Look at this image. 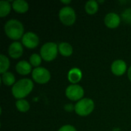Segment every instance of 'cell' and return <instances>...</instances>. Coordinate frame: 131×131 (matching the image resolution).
Instances as JSON below:
<instances>
[{
    "label": "cell",
    "instance_id": "obj_1",
    "mask_svg": "<svg viewBox=\"0 0 131 131\" xmlns=\"http://www.w3.org/2000/svg\"><path fill=\"white\" fill-rule=\"evenodd\" d=\"M33 87L34 84L31 80L28 78H23L17 81L12 86V93L15 98L20 100L28 95L32 91Z\"/></svg>",
    "mask_w": 131,
    "mask_h": 131
},
{
    "label": "cell",
    "instance_id": "obj_2",
    "mask_svg": "<svg viewBox=\"0 0 131 131\" xmlns=\"http://www.w3.org/2000/svg\"><path fill=\"white\" fill-rule=\"evenodd\" d=\"M4 30L6 35L13 40H18L23 37L24 27L21 21L16 19L8 20L4 26Z\"/></svg>",
    "mask_w": 131,
    "mask_h": 131
},
{
    "label": "cell",
    "instance_id": "obj_3",
    "mask_svg": "<svg viewBox=\"0 0 131 131\" xmlns=\"http://www.w3.org/2000/svg\"><path fill=\"white\" fill-rule=\"evenodd\" d=\"M94 108V103L91 98H82L74 106V111L80 116L89 115Z\"/></svg>",
    "mask_w": 131,
    "mask_h": 131
},
{
    "label": "cell",
    "instance_id": "obj_4",
    "mask_svg": "<svg viewBox=\"0 0 131 131\" xmlns=\"http://www.w3.org/2000/svg\"><path fill=\"white\" fill-rule=\"evenodd\" d=\"M58 46L54 42H47L41 48V56L46 61L54 60L58 54Z\"/></svg>",
    "mask_w": 131,
    "mask_h": 131
},
{
    "label": "cell",
    "instance_id": "obj_5",
    "mask_svg": "<svg viewBox=\"0 0 131 131\" xmlns=\"http://www.w3.org/2000/svg\"><path fill=\"white\" fill-rule=\"evenodd\" d=\"M59 18L65 25H71L76 20V14L74 10L70 6L63 7L59 12Z\"/></svg>",
    "mask_w": 131,
    "mask_h": 131
},
{
    "label": "cell",
    "instance_id": "obj_6",
    "mask_svg": "<svg viewBox=\"0 0 131 131\" xmlns=\"http://www.w3.org/2000/svg\"><path fill=\"white\" fill-rule=\"evenodd\" d=\"M32 78L38 84H45L49 81L51 74L46 68L43 67H38L32 71Z\"/></svg>",
    "mask_w": 131,
    "mask_h": 131
},
{
    "label": "cell",
    "instance_id": "obj_7",
    "mask_svg": "<svg viewBox=\"0 0 131 131\" xmlns=\"http://www.w3.org/2000/svg\"><path fill=\"white\" fill-rule=\"evenodd\" d=\"M65 94L68 98L71 101H80L84 94V91L82 87L78 84H71L65 91Z\"/></svg>",
    "mask_w": 131,
    "mask_h": 131
},
{
    "label": "cell",
    "instance_id": "obj_8",
    "mask_svg": "<svg viewBox=\"0 0 131 131\" xmlns=\"http://www.w3.org/2000/svg\"><path fill=\"white\" fill-rule=\"evenodd\" d=\"M22 43L28 48H35L39 44V38L36 34L28 31L22 37Z\"/></svg>",
    "mask_w": 131,
    "mask_h": 131
},
{
    "label": "cell",
    "instance_id": "obj_9",
    "mask_svg": "<svg viewBox=\"0 0 131 131\" xmlns=\"http://www.w3.org/2000/svg\"><path fill=\"white\" fill-rule=\"evenodd\" d=\"M104 23L108 28H117L120 25L121 18L117 13L110 12L106 15L104 18Z\"/></svg>",
    "mask_w": 131,
    "mask_h": 131
},
{
    "label": "cell",
    "instance_id": "obj_10",
    "mask_svg": "<svg viewBox=\"0 0 131 131\" xmlns=\"http://www.w3.org/2000/svg\"><path fill=\"white\" fill-rule=\"evenodd\" d=\"M127 70V64L124 61L118 59L115 60L111 64V71L117 76L123 75Z\"/></svg>",
    "mask_w": 131,
    "mask_h": 131
},
{
    "label": "cell",
    "instance_id": "obj_11",
    "mask_svg": "<svg viewBox=\"0 0 131 131\" xmlns=\"http://www.w3.org/2000/svg\"><path fill=\"white\" fill-rule=\"evenodd\" d=\"M23 47L21 43L18 41L12 42L8 48V54L13 58H18L22 55Z\"/></svg>",
    "mask_w": 131,
    "mask_h": 131
},
{
    "label": "cell",
    "instance_id": "obj_12",
    "mask_svg": "<svg viewBox=\"0 0 131 131\" xmlns=\"http://www.w3.org/2000/svg\"><path fill=\"white\" fill-rule=\"evenodd\" d=\"M16 71L21 75H27L31 71V64L26 61H20L15 66Z\"/></svg>",
    "mask_w": 131,
    "mask_h": 131
},
{
    "label": "cell",
    "instance_id": "obj_13",
    "mask_svg": "<svg viewBox=\"0 0 131 131\" xmlns=\"http://www.w3.org/2000/svg\"><path fill=\"white\" fill-rule=\"evenodd\" d=\"M68 78L70 82H71L74 84L81 80L82 72L78 68H74L69 71V72L68 74Z\"/></svg>",
    "mask_w": 131,
    "mask_h": 131
},
{
    "label": "cell",
    "instance_id": "obj_14",
    "mask_svg": "<svg viewBox=\"0 0 131 131\" xmlns=\"http://www.w3.org/2000/svg\"><path fill=\"white\" fill-rule=\"evenodd\" d=\"M12 8L18 13H25L28 10V4L25 0H15L12 3Z\"/></svg>",
    "mask_w": 131,
    "mask_h": 131
},
{
    "label": "cell",
    "instance_id": "obj_15",
    "mask_svg": "<svg viewBox=\"0 0 131 131\" xmlns=\"http://www.w3.org/2000/svg\"><path fill=\"white\" fill-rule=\"evenodd\" d=\"M58 51L61 55L64 57H69L73 53V48L68 42H61L58 45Z\"/></svg>",
    "mask_w": 131,
    "mask_h": 131
},
{
    "label": "cell",
    "instance_id": "obj_16",
    "mask_svg": "<svg viewBox=\"0 0 131 131\" xmlns=\"http://www.w3.org/2000/svg\"><path fill=\"white\" fill-rule=\"evenodd\" d=\"M98 10V3L95 0H89L85 4V11L89 15L95 14Z\"/></svg>",
    "mask_w": 131,
    "mask_h": 131
},
{
    "label": "cell",
    "instance_id": "obj_17",
    "mask_svg": "<svg viewBox=\"0 0 131 131\" xmlns=\"http://www.w3.org/2000/svg\"><path fill=\"white\" fill-rule=\"evenodd\" d=\"M2 81L5 85L11 86L15 83V76L13 74H12L11 72L6 71L2 74Z\"/></svg>",
    "mask_w": 131,
    "mask_h": 131
},
{
    "label": "cell",
    "instance_id": "obj_18",
    "mask_svg": "<svg viewBox=\"0 0 131 131\" xmlns=\"http://www.w3.org/2000/svg\"><path fill=\"white\" fill-rule=\"evenodd\" d=\"M10 65V62L8 58L4 55V54H0V73L2 74L5 72L7 71Z\"/></svg>",
    "mask_w": 131,
    "mask_h": 131
},
{
    "label": "cell",
    "instance_id": "obj_19",
    "mask_svg": "<svg viewBox=\"0 0 131 131\" xmlns=\"http://www.w3.org/2000/svg\"><path fill=\"white\" fill-rule=\"evenodd\" d=\"M11 11V5L8 1L0 2V16L4 17L8 15Z\"/></svg>",
    "mask_w": 131,
    "mask_h": 131
},
{
    "label": "cell",
    "instance_id": "obj_20",
    "mask_svg": "<svg viewBox=\"0 0 131 131\" xmlns=\"http://www.w3.org/2000/svg\"><path fill=\"white\" fill-rule=\"evenodd\" d=\"M15 105H16L17 109L20 112H23V113L27 112L29 110V108H30L29 103L26 100H24V99L18 100L16 101V103H15Z\"/></svg>",
    "mask_w": 131,
    "mask_h": 131
},
{
    "label": "cell",
    "instance_id": "obj_21",
    "mask_svg": "<svg viewBox=\"0 0 131 131\" xmlns=\"http://www.w3.org/2000/svg\"><path fill=\"white\" fill-rule=\"evenodd\" d=\"M41 58H42L41 56H40V55L38 54L34 53V54H32L31 55V57H30V58H29L30 64H31L32 66H34V67L38 68V67L40 65V64L41 63Z\"/></svg>",
    "mask_w": 131,
    "mask_h": 131
},
{
    "label": "cell",
    "instance_id": "obj_22",
    "mask_svg": "<svg viewBox=\"0 0 131 131\" xmlns=\"http://www.w3.org/2000/svg\"><path fill=\"white\" fill-rule=\"evenodd\" d=\"M121 16H122L123 20L126 23L131 25V8H127V9H125L122 12Z\"/></svg>",
    "mask_w": 131,
    "mask_h": 131
},
{
    "label": "cell",
    "instance_id": "obj_23",
    "mask_svg": "<svg viewBox=\"0 0 131 131\" xmlns=\"http://www.w3.org/2000/svg\"><path fill=\"white\" fill-rule=\"evenodd\" d=\"M58 131H77L74 127L71 126V125H64L63 127H61Z\"/></svg>",
    "mask_w": 131,
    "mask_h": 131
},
{
    "label": "cell",
    "instance_id": "obj_24",
    "mask_svg": "<svg viewBox=\"0 0 131 131\" xmlns=\"http://www.w3.org/2000/svg\"><path fill=\"white\" fill-rule=\"evenodd\" d=\"M64 108H65V110L67 111H71L74 107H73V105L71 104H67V105L64 106Z\"/></svg>",
    "mask_w": 131,
    "mask_h": 131
},
{
    "label": "cell",
    "instance_id": "obj_25",
    "mask_svg": "<svg viewBox=\"0 0 131 131\" xmlns=\"http://www.w3.org/2000/svg\"><path fill=\"white\" fill-rule=\"evenodd\" d=\"M127 75H128L129 80H130L131 81V66L129 68V70H128V71H127Z\"/></svg>",
    "mask_w": 131,
    "mask_h": 131
},
{
    "label": "cell",
    "instance_id": "obj_26",
    "mask_svg": "<svg viewBox=\"0 0 131 131\" xmlns=\"http://www.w3.org/2000/svg\"><path fill=\"white\" fill-rule=\"evenodd\" d=\"M61 2H63V3H70V2H71V0H68V1H64V0H61Z\"/></svg>",
    "mask_w": 131,
    "mask_h": 131
}]
</instances>
